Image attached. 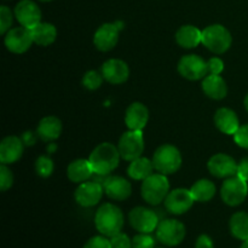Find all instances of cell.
I'll return each mask as SVG.
<instances>
[{
	"label": "cell",
	"mask_w": 248,
	"mask_h": 248,
	"mask_svg": "<svg viewBox=\"0 0 248 248\" xmlns=\"http://www.w3.org/2000/svg\"><path fill=\"white\" fill-rule=\"evenodd\" d=\"M121 156L119 149L113 143L103 142L97 145L90 154L89 161L97 176H107L119 166Z\"/></svg>",
	"instance_id": "1"
},
{
	"label": "cell",
	"mask_w": 248,
	"mask_h": 248,
	"mask_svg": "<svg viewBox=\"0 0 248 248\" xmlns=\"http://www.w3.org/2000/svg\"><path fill=\"white\" fill-rule=\"evenodd\" d=\"M125 223L124 213L114 203H103L94 215V225L99 234L107 237L121 232Z\"/></svg>",
	"instance_id": "2"
},
{
	"label": "cell",
	"mask_w": 248,
	"mask_h": 248,
	"mask_svg": "<svg viewBox=\"0 0 248 248\" xmlns=\"http://www.w3.org/2000/svg\"><path fill=\"white\" fill-rule=\"evenodd\" d=\"M142 182V188H140L142 198L145 202L152 206H157L164 202L171 191L169 179L162 173H153Z\"/></svg>",
	"instance_id": "3"
},
{
	"label": "cell",
	"mask_w": 248,
	"mask_h": 248,
	"mask_svg": "<svg viewBox=\"0 0 248 248\" xmlns=\"http://www.w3.org/2000/svg\"><path fill=\"white\" fill-rule=\"evenodd\" d=\"M153 164L159 173L169 176L173 174L181 169L182 154L178 148L172 144H162L155 150L153 155Z\"/></svg>",
	"instance_id": "4"
},
{
	"label": "cell",
	"mask_w": 248,
	"mask_h": 248,
	"mask_svg": "<svg viewBox=\"0 0 248 248\" xmlns=\"http://www.w3.org/2000/svg\"><path fill=\"white\" fill-rule=\"evenodd\" d=\"M202 44L211 52L222 55L232 46V36L222 24H211L202 31Z\"/></svg>",
	"instance_id": "5"
},
{
	"label": "cell",
	"mask_w": 248,
	"mask_h": 248,
	"mask_svg": "<svg viewBox=\"0 0 248 248\" xmlns=\"http://www.w3.org/2000/svg\"><path fill=\"white\" fill-rule=\"evenodd\" d=\"M186 225L181 220L171 219V218L160 220L155 230L157 241L167 247H176L181 245L186 239Z\"/></svg>",
	"instance_id": "6"
},
{
	"label": "cell",
	"mask_w": 248,
	"mask_h": 248,
	"mask_svg": "<svg viewBox=\"0 0 248 248\" xmlns=\"http://www.w3.org/2000/svg\"><path fill=\"white\" fill-rule=\"evenodd\" d=\"M144 148V137L142 131H126L121 135L118 143L120 156L125 161H133L142 156Z\"/></svg>",
	"instance_id": "7"
},
{
	"label": "cell",
	"mask_w": 248,
	"mask_h": 248,
	"mask_svg": "<svg viewBox=\"0 0 248 248\" xmlns=\"http://www.w3.org/2000/svg\"><path fill=\"white\" fill-rule=\"evenodd\" d=\"M248 195V186L245 179L239 176H232L225 179L220 188V196L225 205L236 207L246 200Z\"/></svg>",
	"instance_id": "8"
},
{
	"label": "cell",
	"mask_w": 248,
	"mask_h": 248,
	"mask_svg": "<svg viewBox=\"0 0 248 248\" xmlns=\"http://www.w3.org/2000/svg\"><path fill=\"white\" fill-rule=\"evenodd\" d=\"M128 222L131 227L138 232H144V234H152L155 232L159 225L160 219L159 216L155 211L150 208L138 206L132 208L128 213Z\"/></svg>",
	"instance_id": "9"
},
{
	"label": "cell",
	"mask_w": 248,
	"mask_h": 248,
	"mask_svg": "<svg viewBox=\"0 0 248 248\" xmlns=\"http://www.w3.org/2000/svg\"><path fill=\"white\" fill-rule=\"evenodd\" d=\"M178 73L184 79L196 81L208 75L207 62L198 55H186L179 60L177 65Z\"/></svg>",
	"instance_id": "10"
},
{
	"label": "cell",
	"mask_w": 248,
	"mask_h": 248,
	"mask_svg": "<svg viewBox=\"0 0 248 248\" xmlns=\"http://www.w3.org/2000/svg\"><path fill=\"white\" fill-rule=\"evenodd\" d=\"M164 202L167 212L174 216H181L193 207L195 200H194L190 189L177 188L170 191Z\"/></svg>",
	"instance_id": "11"
},
{
	"label": "cell",
	"mask_w": 248,
	"mask_h": 248,
	"mask_svg": "<svg viewBox=\"0 0 248 248\" xmlns=\"http://www.w3.org/2000/svg\"><path fill=\"white\" fill-rule=\"evenodd\" d=\"M33 43L34 41L33 38H31V31H29V28H26L23 26L11 28L5 34L4 38L5 47L10 52L17 53V55L27 52Z\"/></svg>",
	"instance_id": "12"
},
{
	"label": "cell",
	"mask_w": 248,
	"mask_h": 248,
	"mask_svg": "<svg viewBox=\"0 0 248 248\" xmlns=\"http://www.w3.org/2000/svg\"><path fill=\"white\" fill-rule=\"evenodd\" d=\"M103 194V186L101 183L96 181H86L78 186L74 198L82 207H93L101 201Z\"/></svg>",
	"instance_id": "13"
},
{
	"label": "cell",
	"mask_w": 248,
	"mask_h": 248,
	"mask_svg": "<svg viewBox=\"0 0 248 248\" xmlns=\"http://www.w3.org/2000/svg\"><path fill=\"white\" fill-rule=\"evenodd\" d=\"M208 172L216 178H229L236 176L237 162L234 157L224 153H218L210 157L207 162Z\"/></svg>",
	"instance_id": "14"
},
{
	"label": "cell",
	"mask_w": 248,
	"mask_h": 248,
	"mask_svg": "<svg viewBox=\"0 0 248 248\" xmlns=\"http://www.w3.org/2000/svg\"><path fill=\"white\" fill-rule=\"evenodd\" d=\"M104 80L111 85H121L127 81L130 77V68L123 60L111 58L106 61L101 69Z\"/></svg>",
	"instance_id": "15"
},
{
	"label": "cell",
	"mask_w": 248,
	"mask_h": 248,
	"mask_svg": "<svg viewBox=\"0 0 248 248\" xmlns=\"http://www.w3.org/2000/svg\"><path fill=\"white\" fill-rule=\"evenodd\" d=\"M15 17L19 24L31 29L41 22V10L33 0H21L15 7Z\"/></svg>",
	"instance_id": "16"
},
{
	"label": "cell",
	"mask_w": 248,
	"mask_h": 248,
	"mask_svg": "<svg viewBox=\"0 0 248 248\" xmlns=\"http://www.w3.org/2000/svg\"><path fill=\"white\" fill-rule=\"evenodd\" d=\"M104 194L115 201H124L132 194V186L127 179L120 176H109L103 182Z\"/></svg>",
	"instance_id": "17"
},
{
	"label": "cell",
	"mask_w": 248,
	"mask_h": 248,
	"mask_svg": "<svg viewBox=\"0 0 248 248\" xmlns=\"http://www.w3.org/2000/svg\"><path fill=\"white\" fill-rule=\"evenodd\" d=\"M119 31L115 23H104L99 27L93 35V44L97 50L108 52L113 50L119 41Z\"/></svg>",
	"instance_id": "18"
},
{
	"label": "cell",
	"mask_w": 248,
	"mask_h": 248,
	"mask_svg": "<svg viewBox=\"0 0 248 248\" xmlns=\"http://www.w3.org/2000/svg\"><path fill=\"white\" fill-rule=\"evenodd\" d=\"M24 152V143L17 136H7L0 143V162L11 165L18 161Z\"/></svg>",
	"instance_id": "19"
},
{
	"label": "cell",
	"mask_w": 248,
	"mask_h": 248,
	"mask_svg": "<svg viewBox=\"0 0 248 248\" xmlns=\"http://www.w3.org/2000/svg\"><path fill=\"white\" fill-rule=\"evenodd\" d=\"M149 121V110L140 102H133L127 107L125 113V124L128 130L143 131Z\"/></svg>",
	"instance_id": "20"
},
{
	"label": "cell",
	"mask_w": 248,
	"mask_h": 248,
	"mask_svg": "<svg viewBox=\"0 0 248 248\" xmlns=\"http://www.w3.org/2000/svg\"><path fill=\"white\" fill-rule=\"evenodd\" d=\"M215 125L222 133L234 136L240 128V121L236 113L229 108H219L215 114Z\"/></svg>",
	"instance_id": "21"
},
{
	"label": "cell",
	"mask_w": 248,
	"mask_h": 248,
	"mask_svg": "<svg viewBox=\"0 0 248 248\" xmlns=\"http://www.w3.org/2000/svg\"><path fill=\"white\" fill-rule=\"evenodd\" d=\"M61 133H62V121L57 116H45L39 121L36 136L44 142H53L60 137Z\"/></svg>",
	"instance_id": "22"
},
{
	"label": "cell",
	"mask_w": 248,
	"mask_h": 248,
	"mask_svg": "<svg viewBox=\"0 0 248 248\" xmlns=\"http://www.w3.org/2000/svg\"><path fill=\"white\" fill-rule=\"evenodd\" d=\"M202 91L208 98L215 99V101H220L225 98L228 94V85L225 80L220 75L208 74L202 79Z\"/></svg>",
	"instance_id": "23"
},
{
	"label": "cell",
	"mask_w": 248,
	"mask_h": 248,
	"mask_svg": "<svg viewBox=\"0 0 248 248\" xmlns=\"http://www.w3.org/2000/svg\"><path fill=\"white\" fill-rule=\"evenodd\" d=\"M94 172L92 170L91 164L86 159H77L70 162L67 167V176L73 183H84V182L91 179Z\"/></svg>",
	"instance_id": "24"
},
{
	"label": "cell",
	"mask_w": 248,
	"mask_h": 248,
	"mask_svg": "<svg viewBox=\"0 0 248 248\" xmlns=\"http://www.w3.org/2000/svg\"><path fill=\"white\" fill-rule=\"evenodd\" d=\"M176 41L183 48H195L202 43V31L191 24L182 26L176 33Z\"/></svg>",
	"instance_id": "25"
},
{
	"label": "cell",
	"mask_w": 248,
	"mask_h": 248,
	"mask_svg": "<svg viewBox=\"0 0 248 248\" xmlns=\"http://www.w3.org/2000/svg\"><path fill=\"white\" fill-rule=\"evenodd\" d=\"M31 38L34 44L39 46H48L55 43L57 38V29L52 23L47 22H40L36 26L31 27Z\"/></svg>",
	"instance_id": "26"
},
{
	"label": "cell",
	"mask_w": 248,
	"mask_h": 248,
	"mask_svg": "<svg viewBox=\"0 0 248 248\" xmlns=\"http://www.w3.org/2000/svg\"><path fill=\"white\" fill-rule=\"evenodd\" d=\"M154 170L155 167L153 160L140 156L133 161H130L127 174L130 178L135 179V181H144L145 178L154 173Z\"/></svg>",
	"instance_id": "27"
},
{
	"label": "cell",
	"mask_w": 248,
	"mask_h": 248,
	"mask_svg": "<svg viewBox=\"0 0 248 248\" xmlns=\"http://www.w3.org/2000/svg\"><path fill=\"white\" fill-rule=\"evenodd\" d=\"M194 200L198 202H208L216 195V186L210 179H199L190 188Z\"/></svg>",
	"instance_id": "28"
},
{
	"label": "cell",
	"mask_w": 248,
	"mask_h": 248,
	"mask_svg": "<svg viewBox=\"0 0 248 248\" xmlns=\"http://www.w3.org/2000/svg\"><path fill=\"white\" fill-rule=\"evenodd\" d=\"M229 229L232 236L241 241L248 240V213L236 212L229 220Z\"/></svg>",
	"instance_id": "29"
},
{
	"label": "cell",
	"mask_w": 248,
	"mask_h": 248,
	"mask_svg": "<svg viewBox=\"0 0 248 248\" xmlns=\"http://www.w3.org/2000/svg\"><path fill=\"white\" fill-rule=\"evenodd\" d=\"M103 80L104 78L102 73L97 72V70H89L82 77V86L90 91H94L102 86Z\"/></svg>",
	"instance_id": "30"
},
{
	"label": "cell",
	"mask_w": 248,
	"mask_h": 248,
	"mask_svg": "<svg viewBox=\"0 0 248 248\" xmlns=\"http://www.w3.org/2000/svg\"><path fill=\"white\" fill-rule=\"evenodd\" d=\"M53 169H55V165H53L51 157L46 156V155H41L36 159L35 172L38 176L43 177V178H47L53 173Z\"/></svg>",
	"instance_id": "31"
},
{
	"label": "cell",
	"mask_w": 248,
	"mask_h": 248,
	"mask_svg": "<svg viewBox=\"0 0 248 248\" xmlns=\"http://www.w3.org/2000/svg\"><path fill=\"white\" fill-rule=\"evenodd\" d=\"M12 22H14V15L11 10L5 5L0 6V33L2 35H5L11 29Z\"/></svg>",
	"instance_id": "32"
},
{
	"label": "cell",
	"mask_w": 248,
	"mask_h": 248,
	"mask_svg": "<svg viewBox=\"0 0 248 248\" xmlns=\"http://www.w3.org/2000/svg\"><path fill=\"white\" fill-rule=\"evenodd\" d=\"M155 237L152 234H140L132 237V248H155Z\"/></svg>",
	"instance_id": "33"
},
{
	"label": "cell",
	"mask_w": 248,
	"mask_h": 248,
	"mask_svg": "<svg viewBox=\"0 0 248 248\" xmlns=\"http://www.w3.org/2000/svg\"><path fill=\"white\" fill-rule=\"evenodd\" d=\"M14 184V174L7 165L1 164L0 166V190L6 191Z\"/></svg>",
	"instance_id": "34"
},
{
	"label": "cell",
	"mask_w": 248,
	"mask_h": 248,
	"mask_svg": "<svg viewBox=\"0 0 248 248\" xmlns=\"http://www.w3.org/2000/svg\"><path fill=\"white\" fill-rule=\"evenodd\" d=\"M82 248H111L110 239L104 235H97L87 240Z\"/></svg>",
	"instance_id": "35"
},
{
	"label": "cell",
	"mask_w": 248,
	"mask_h": 248,
	"mask_svg": "<svg viewBox=\"0 0 248 248\" xmlns=\"http://www.w3.org/2000/svg\"><path fill=\"white\" fill-rule=\"evenodd\" d=\"M109 239H110L111 248H132V239H130L124 232H119Z\"/></svg>",
	"instance_id": "36"
},
{
	"label": "cell",
	"mask_w": 248,
	"mask_h": 248,
	"mask_svg": "<svg viewBox=\"0 0 248 248\" xmlns=\"http://www.w3.org/2000/svg\"><path fill=\"white\" fill-rule=\"evenodd\" d=\"M234 140L239 147L248 149V124L247 125L240 126L239 130L234 135Z\"/></svg>",
	"instance_id": "37"
},
{
	"label": "cell",
	"mask_w": 248,
	"mask_h": 248,
	"mask_svg": "<svg viewBox=\"0 0 248 248\" xmlns=\"http://www.w3.org/2000/svg\"><path fill=\"white\" fill-rule=\"evenodd\" d=\"M208 74L220 75V73L224 70V62L218 57H212L207 61Z\"/></svg>",
	"instance_id": "38"
},
{
	"label": "cell",
	"mask_w": 248,
	"mask_h": 248,
	"mask_svg": "<svg viewBox=\"0 0 248 248\" xmlns=\"http://www.w3.org/2000/svg\"><path fill=\"white\" fill-rule=\"evenodd\" d=\"M195 248H215V244H213V240L208 235L202 234L196 240Z\"/></svg>",
	"instance_id": "39"
},
{
	"label": "cell",
	"mask_w": 248,
	"mask_h": 248,
	"mask_svg": "<svg viewBox=\"0 0 248 248\" xmlns=\"http://www.w3.org/2000/svg\"><path fill=\"white\" fill-rule=\"evenodd\" d=\"M236 176H239L240 178L248 182V157H244V159L237 164Z\"/></svg>",
	"instance_id": "40"
},
{
	"label": "cell",
	"mask_w": 248,
	"mask_h": 248,
	"mask_svg": "<svg viewBox=\"0 0 248 248\" xmlns=\"http://www.w3.org/2000/svg\"><path fill=\"white\" fill-rule=\"evenodd\" d=\"M36 137H38V136H35V133L31 132V131H27V132H24L23 135H22L21 138L26 145H34Z\"/></svg>",
	"instance_id": "41"
},
{
	"label": "cell",
	"mask_w": 248,
	"mask_h": 248,
	"mask_svg": "<svg viewBox=\"0 0 248 248\" xmlns=\"http://www.w3.org/2000/svg\"><path fill=\"white\" fill-rule=\"evenodd\" d=\"M244 104H245V108H246V110L248 111V93L246 94V97H245Z\"/></svg>",
	"instance_id": "42"
},
{
	"label": "cell",
	"mask_w": 248,
	"mask_h": 248,
	"mask_svg": "<svg viewBox=\"0 0 248 248\" xmlns=\"http://www.w3.org/2000/svg\"><path fill=\"white\" fill-rule=\"evenodd\" d=\"M240 248H248V240H246V241H242V245L240 246Z\"/></svg>",
	"instance_id": "43"
},
{
	"label": "cell",
	"mask_w": 248,
	"mask_h": 248,
	"mask_svg": "<svg viewBox=\"0 0 248 248\" xmlns=\"http://www.w3.org/2000/svg\"><path fill=\"white\" fill-rule=\"evenodd\" d=\"M40 1H51V0H40Z\"/></svg>",
	"instance_id": "44"
},
{
	"label": "cell",
	"mask_w": 248,
	"mask_h": 248,
	"mask_svg": "<svg viewBox=\"0 0 248 248\" xmlns=\"http://www.w3.org/2000/svg\"><path fill=\"white\" fill-rule=\"evenodd\" d=\"M159 248H164V247H159Z\"/></svg>",
	"instance_id": "45"
}]
</instances>
